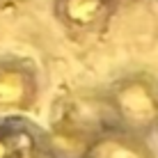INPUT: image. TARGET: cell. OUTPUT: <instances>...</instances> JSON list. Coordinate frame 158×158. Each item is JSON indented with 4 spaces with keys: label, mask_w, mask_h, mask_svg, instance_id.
Instances as JSON below:
<instances>
[{
    "label": "cell",
    "mask_w": 158,
    "mask_h": 158,
    "mask_svg": "<svg viewBox=\"0 0 158 158\" xmlns=\"http://www.w3.org/2000/svg\"><path fill=\"white\" fill-rule=\"evenodd\" d=\"M103 94L115 128L147 140L158 133V78L154 73H126L103 89Z\"/></svg>",
    "instance_id": "cell-2"
},
{
    "label": "cell",
    "mask_w": 158,
    "mask_h": 158,
    "mask_svg": "<svg viewBox=\"0 0 158 158\" xmlns=\"http://www.w3.org/2000/svg\"><path fill=\"white\" fill-rule=\"evenodd\" d=\"M30 0H0V7L9 9V7H21V5H28Z\"/></svg>",
    "instance_id": "cell-7"
},
{
    "label": "cell",
    "mask_w": 158,
    "mask_h": 158,
    "mask_svg": "<svg viewBox=\"0 0 158 158\" xmlns=\"http://www.w3.org/2000/svg\"><path fill=\"white\" fill-rule=\"evenodd\" d=\"M46 133L16 117L0 119V158H39L48 154Z\"/></svg>",
    "instance_id": "cell-5"
},
{
    "label": "cell",
    "mask_w": 158,
    "mask_h": 158,
    "mask_svg": "<svg viewBox=\"0 0 158 158\" xmlns=\"http://www.w3.org/2000/svg\"><path fill=\"white\" fill-rule=\"evenodd\" d=\"M108 128H115V124L103 92H69L53 103L51 133H46L51 156L80 158L85 147Z\"/></svg>",
    "instance_id": "cell-1"
},
{
    "label": "cell",
    "mask_w": 158,
    "mask_h": 158,
    "mask_svg": "<svg viewBox=\"0 0 158 158\" xmlns=\"http://www.w3.org/2000/svg\"><path fill=\"white\" fill-rule=\"evenodd\" d=\"M39 158H53V156H51V151H48V154H44V156H39Z\"/></svg>",
    "instance_id": "cell-9"
},
{
    "label": "cell",
    "mask_w": 158,
    "mask_h": 158,
    "mask_svg": "<svg viewBox=\"0 0 158 158\" xmlns=\"http://www.w3.org/2000/svg\"><path fill=\"white\" fill-rule=\"evenodd\" d=\"M117 2V7H119V12L122 9H128V7H133V5H138V2H142V0H115Z\"/></svg>",
    "instance_id": "cell-8"
},
{
    "label": "cell",
    "mask_w": 158,
    "mask_h": 158,
    "mask_svg": "<svg viewBox=\"0 0 158 158\" xmlns=\"http://www.w3.org/2000/svg\"><path fill=\"white\" fill-rule=\"evenodd\" d=\"M80 158H156V151L147 138L108 128L85 147Z\"/></svg>",
    "instance_id": "cell-6"
},
{
    "label": "cell",
    "mask_w": 158,
    "mask_h": 158,
    "mask_svg": "<svg viewBox=\"0 0 158 158\" xmlns=\"http://www.w3.org/2000/svg\"><path fill=\"white\" fill-rule=\"evenodd\" d=\"M51 12L73 41H92L108 32L119 7L115 0H51Z\"/></svg>",
    "instance_id": "cell-4"
},
{
    "label": "cell",
    "mask_w": 158,
    "mask_h": 158,
    "mask_svg": "<svg viewBox=\"0 0 158 158\" xmlns=\"http://www.w3.org/2000/svg\"><path fill=\"white\" fill-rule=\"evenodd\" d=\"M41 73L35 60L0 55V115H28L39 106Z\"/></svg>",
    "instance_id": "cell-3"
}]
</instances>
